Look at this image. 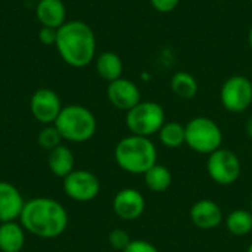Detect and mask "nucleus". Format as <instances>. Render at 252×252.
Listing matches in <instances>:
<instances>
[{
  "label": "nucleus",
  "mask_w": 252,
  "mask_h": 252,
  "mask_svg": "<svg viewBox=\"0 0 252 252\" xmlns=\"http://www.w3.org/2000/svg\"><path fill=\"white\" fill-rule=\"evenodd\" d=\"M59 56L72 68H84L96 56V35L83 21H66L58 30L55 44Z\"/></svg>",
  "instance_id": "f03ea898"
},
{
  "label": "nucleus",
  "mask_w": 252,
  "mask_h": 252,
  "mask_svg": "<svg viewBox=\"0 0 252 252\" xmlns=\"http://www.w3.org/2000/svg\"><path fill=\"white\" fill-rule=\"evenodd\" d=\"M32 1H40V0H32Z\"/></svg>",
  "instance_id": "2f4dec72"
},
{
  "label": "nucleus",
  "mask_w": 252,
  "mask_h": 252,
  "mask_svg": "<svg viewBox=\"0 0 252 252\" xmlns=\"http://www.w3.org/2000/svg\"><path fill=\"white\" fill-rule=\"evenodd\" d=\"M61 140H62V136L59 134L58 128L53 124L46 126L44 128H41V131L38 133V137H37V142H38L40 148L47 149V151H52L56 146H59Z\"/></svg>",
  "instance_id": "5701e85b"
},
{
  "label": "nucleus",
  "mask_w": 252,
  "mask_h": 252,
  "mask_svg": "<svg viewBox=\"0 0 252 252\" xmlns=\"http://www.w3.org/2000/svg\"><path fill=\"white\" fill-rule=\"evenodd\" d=\"M186 143L192 151L210 155L221 148L223 131L220 126L208 117H195L186 126Z\"/></svg>",
  "instance_id": "39448f33"
},
{
  "label": "nucleus",
  "mask_w": 252,
  "mask_h": 252,
  "mask_svg": "<svg viewBox=\"0 0 252 252\" xmlns=\"http://www.w3.org/2000/svg\"><path fill=\"white\" fill-rule=\"evenodd\" d=\"M220 100L232 114L245 112L252 105V81L245 75L229 77L220 90Z\"/></svg>",
  "instance_id": "6e6552de"
},
{
  "label": "nucleus",
  "mask_w": 252,
  "mask_h": 252,
  "mask_svg": "<svg viewBox=\"0 0 252 252\" xmlns=\"http://www.w3.org/2000/svg\"><path fill=\"white\" fill-rule=\"evenodd\" d=\"M164 123V108L152 100L139 102L134 108L127 111L126 115V124L130 133L142 137H151L154 134H158Z\"/></svg>",
  "instance_id": "423d86ee"
},
{
  "label": "nucleus",
  "mask_w": 252,
  "mask_h": 252,
  "mask_svg": "<svg viewBox=\"0 0 252 252\" xmlns=\"http://www.w3.org/2000/svg\"><path fill=\"white\" fill-rule=\"evenodd\" d=\"M123 252H159V250L145 239H134Z\"/></svg>",
  "instance_id": "393cba45"
},
{
  "label": "nucleus",
  "mask_w": 252,
  "mask_h": 252,
  "mask_svg": "<svg viewBox=\"0 0 252 252\" xmlns=\"http://www.w3.org/2000/svg\"><path fill=\"white\" fill-rule=\"evenodd\" d=\"M74 154L69 148L59 145L55 149L49 151L47 165L53 176L56 177H66L71 171H74Z\"/></svg>",
  "instance_id": "f3484780"
},
{
  "label": "nucleus",
  "mask_w": 252,
  "mask_h": 252,
  "mask_svg": "<svg viewBox=\"0 0 252 252\" xmlns=\"http://www.w3.org/2000/svg\"><path fill=\"white\" fill-rule=\"evenodd\" d=\"M224 221L233 236H247L252 232V213L248 210H235L224 217Z\"/></svg>",
  "instance_id": "4be33fe9"
},
{
  "label": "nucleus",
  "mask_w": 252,
  "mask_h": 252,
  "mask_svg": "<svg viewBox=\"0 0 252 252\" xmlns=\"http://www.w3.org/2000/svg\"><path fill=\"white\" fill-rule=\"evenodd\" d=\"M68 213L63 205L52 198H34L25 201L19 223L25 232L41 238L53 239L61 236L68 227Z\"/></svg>",
  "instance_id": "f257e3e1"
},
{
  "label": "nucleus",
  "mask_w": 252,
  "mask_h": 252,
  "mask_svg": "<svg viewBox=\"0 0 252 252\" xmlns=\"http://www.w3.org/2000/svg\"><path fill=\"white\" fill-rule=\"evenodd\" d=\"M62 108L63 106L61 103V97L52 89H38L30 99L31 115L44 126L53 124Z\"/></svg>",
  "instance_id": "9d476101"
},
{
  "label": "nucleus",
  "mask_w": 252,
  "mask_h": 252,
  "mask_svg": "<svg viewBox=\"0 0 252 252\" xmlns=\"http://www.w3.org/2000/svg\"><path fill=\"white\" fill-rule=\"evenodd\" d=\"M38 38L44 46H55L56 38H58V30L49 28V27H41L38 32Z\"/></svg>",
  "instance_id": "bb28decb"
},
{
  "label": "nucleus",
  "mask_w": 252,
  "mask_h": 252,
  "mask_svg": "<svg viewBox=\"0 0 252 252\" xmlns=\"http://www.w3.org/2000/svg\"><path fill=\"white\" fill-rule=\"evenodd\" d=\"M247 134L252 139V117L248 120V123H247Z\"/></svg>",
  "instance_id": "cd10ccee"
},
{
  "label": "nucleus",
  "mask_w": 252,
  "mask_h": 252,
  "mask_svg": "<svg viewBox=\"0 0 252 252\" xmlns=\"http://www.w3.org/2000/svg\"><path fill=\"white\" fill-rule=\"evenodd\" d=\"M25 201L22 193L9 182H0V223L16 221L21 217Z\"/></svg>",
  "instance_id": "4468645a"
},
{
  "label": "nucleus",
  "mask_w": 252,
  "mask_h": 252,
  "mask_svg": "<svg viewBox=\"0 0 252 252\" xmlns=\"http://www.w3.org/2000/svg\"><path fill=\"white\" fill-rule=\"evenodd\" d=\"M146 208L145 196L133 188H126L117 192L112 201V210L115 216L124 221H133L142 217Z\"/></svg>",
  "instance_id": "9b49d317"
},
{
  "label": "nucleus",
  "mask_w": 252,
  "mask_h": 252,
  "mask_svg": "<svg viewBox=\"0 0 252 252\" xmlns=\"http://www.w3.org/2000/svg\"><path fill=\"white\" fill-rule=\"evenodd\" d=\"M207 173L213 182L221 186H230L238 182L242 173V164L239 157L230 151L220 148L208 155Z\"/></svg>",
  "instance_id": "0eeeda50"
},
{
  "label": "nucleus",
  "mask_w": 252,
  "mask_h": 252,
  "mask_svg": "<svg viewBox=\"0 0 252 252\" xmlns=\"http://www.w3.org/2000/svg\"><path fill=\"white\" fill-rule=\"evenodd\" d=\"M159 142L168 149H177L186 143L185 126L177 121H165L158 131Z\"/></svg>",
  "instance_id": "412c9836"
},
{
  "label": "nucleus",
  "mask_w": 252,
  "mask_h": 252,
  "mask_svg": "<svg viewBox=\"0 0 252 252\" xmlns=\"http://www.w3.org/2000/svg\"><path fill=\"white\" fill-rule=\"evenodd\" d=\"M189 217L193 226L201 230H213L224 220L220 205L213 199L196 201L189 210Z\"/></svg>",
  "instance_id": "ddd939ff"
},
{
  "label": "nucleus",
  "mask_w": 252,
  "mask_h": 252,
  "mask_svg": "<svg viewBox=\"0 0 252 252\" xmlns=\"http://www.w3.org/2000/svg\"><path fill=\"white\" fill-rule=\"evenodd\" d=\"M96 71L106 81H115L123 77L124 63L115 52H103L96 58Z\"/></svg>",
  "instance_id": "a211bd4d"
},
{
  "label": "nucleus",
  "mask_w": 252,
  "mask_h": 252,
  "mask_svg": "<svg viewBox=\"0 0 252 252\" xmlns=\"http://www.w3.org/2000/svg\"><path fill=\"white\" fill-rule=\"evenodd\" d=\"M143 179H145V185L148 186V189L157 193L165 192L167 189H170L173 183V174L170 168L158 162L143 174Z\"/></svg>",
  "instance_id": "6ab92c4d"
},
{
  "label": "nucleus",
  "mask_w": 252,
  "mask_h": 252,
  "mask_svg": "<svg viewBox=\"0 0 252 252\" xmlns=\"http://www.w3.org/2000/svg\"><path fill=\"white\" fill-rule=\"evenodd\" d=\"M115 161L121 170L130 174H145L158 161V152L149 137L130 134L121 139L114 151Z\"/></svg>",
  "instance_id": "7ed1b4c3"
},
{
  "label": "nucleus",
  "mask_w": 252,
  "mask_h": 252,
  "mask_svg": "<svg viewBox=\"0 0 252 252\" xmlns=\"http://www.w3.org/2000/svg\"><path fill=\"white\" fill-rule=\"evenodd\" d=\"M62 188L69 199L77 202H89L99 195L100 182L92 171L74 170L63 177Z\"/></svg>",
  "instance_id": "1a4fd4ad"
},
{
  "label": "nucleus",
  "mask_w": 252,
  "mask_h": 252,
  "mask_svg": "<svg viewBox=\"0 0 252 252\" xmlns=\"http://www.w3.org/2000/svg\"><path fill=\"white\" fill-rule=\"evenodd\" d=\"M106 96L112 106L126 112L134 108L139 102H142L140 99L142 96H140V90L137 84L123 77L108 84Z\"/></svg>",
  "instance_id": "f8f14e48"
},
{
  "label": "nucleus",
  "mask_w": 252,
  "mask_h": 252,
  "mask_svg": "<svg viewBox=\"0 0 252 252\" xmlns=\"http://www.w3.org/2000/svg\"><path fill=\"white\" fill-rule=\"evenodd\" d=\"M250 211H251V213H252V196H251V210H250Z\"/></svg>",
  "instance_id": "7c9ffc66"
},
{
  "label": "nucleus",
  "mask_w": 252,
  "mask_h": 252,
  "mask_svg": "<svg viewBox=\"0 0 252 252\" xmlns=\"http://www.w3.org/2000/svg\"><path fill=\"white\" fill-rule=\"evenodd\" d=\"M171 92L182 99H193L198 93V81L196 78L186 72V71H179L171 77L170 81Z\"/></svg>",
  "instance_id": "aec40b11"
},
{
  "label": "nucleus",
  "mask_w": 252,
  "mask_h": 252,
  "mask_svg": "<svg viewBox=\"0 0 252 252\" xmlns=\"http://www.w3.org/2000/svg\"><path fill=\"white\" fill-rule=\"evenodd\" d=\"M131 241H133V239L130 238V235H128L126 230H123V229H114V230L109 233V236H108L109 245H111L115 251L120 252L124 251V250L130 245Z\"/></svg>",
  "instance_id": "b1692460"
},
{
  "label": "nucleus",
  "mask_w": 252,
  "mask_h": 252,
  "mask_svg": "<svg viewBox=\"0 0 252 252\" xmlns=\"http://www.w3.org/2000/svg\"><path fill=\"white\" fill-rule=\"evenodd\" d=\"M180 0H151L152 7L159 13H170L179 6Z\"/></svg>",
  "instance_id": "a878e982"
},
{
  "label": "nucleus",
  "mask_w": 252,
  "mask_h": 252,
  "mask_svg": "<svg viewBox=\"0 0 252 252\" xmlns=\"http://www.w3.org/2000/svg\"><path fill=\"white\" fill-rule=\"evenodd\" d=\"M25 245V230L18 221L0 223V251L21 252Z\"/></svg>",
  "instance_id": "dca6fc26"
},
{
  "label": "nucleus",
  "mask_w": 252,
  "mask_h": 252,
  "mask_svg": "<svg viewBox=\"0 0 252 252\" xmlns=\"http://www.w3.org/2000/svg\"><path fill=\"white\" fill-rule=\"evenodd\" d=\"M53 126L58 128L63 140L83 143L94 136L97 121L89 108L81 105H68L62 108Z\"/></svg>",
  "instance_id": "20e7f679"
},
{
  "label": "nucleus",
  "mask_w": 252,
  "mask_h": 252,
  "mask_svg": "<svg viewBox=\"0 0 252 252\" xmlns=\"http://www.w3.org/2000/svg\"><path fill=\"white\" fill-rule=\"evenodd\" d=\"M247 252H252V244L248 247V250H247Z\"/></svg>",
  "instance_id": "c756f323"
},
{
  "label": "nucleus",
  "mask_w": 252,
  "mask_h": 252,
  "mask_svg": "<svg viewBox=\"0 0 252 252\" xmlns=\"http://www.w3.org/2000/svg\"><path fill=\"white\" fill-rule=\"evenodd\" d=\"M248 43H250V47H251L252 50V27L251 30H250V34H248Z\"/></svg>",
  "instance_id": "c85d7f7f"
},
{
  "label": "nucleus",
  "mask_w": 252,
  "mask_h": 252,
  "mask_svg": "<svg viewBox=\"0 0 252 252\" xmlns=\"http://www.w3.org/2000/svg\"><path fill=\"white\" fill-rule=\"evenodd\" d=\"M35 16L41 27L59 30L66 22V7L62 0H40L35 6Z\"/></svg>",
  "instance_id": "2eb2a0df"
}]
</instances>
